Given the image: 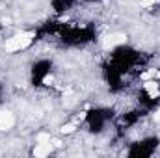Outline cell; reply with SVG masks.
Returning a JSON list of instances; mask_svg holds the SVG:
<instances>
[{
    "label": "cell",
    "mask_w": 160,
    "mask_h": 158,
    "mask_svg": "<svg viewBox=\"0 0 160 158\" xmlns=\"http://www.w3.org/2000/svg\"><path fill=\"white\" fill-rule=\"evenodd\" d=\"M32 37H34L32 32H22V34H19V36H15V37L6 41V50L8 52H17L21 48H26L32 43Z\"/></svg>",
    "instance_id": "1"
},
{
    "label": "cell",
    "mask_w": 160,
    "mask_h": 158,
    "mask_svg": "<svg viewBox=\"0 0 160 158\" xmlns=\"http://www.w3.org/2000/svg\"><path fill=\"white\" fill-rule=\"evenodd\" d=\"M13 126V116L9 112H0V130H8Z\"/></svg>",
    "instance_id": "2"
},
{
    "label": "cell",
    "mask_w": 160,
    "mask_h": 158,
    "mask_svg": "<svg viewBox=\"0 0 160 158\" xmlns=\"http://www.w3.org/2000/svg\"><path fill=\"white\" fill-rule=\"evenodd\" d=\"M50 151H52V147H50V143H47V141H39V145H36V149H34V156H47V155H50Z\"/></svg>",
    "instance_id": "3"
},
{
    "label": "cell",
    "mask_w": 160,
    "mask_h": 158,
    "mask_svg": "<svg viewBox=\"0 0 160 158\" xmlns=\"http://www.w3.org/2000/svg\"><path fill=\"white\" fill-rule=\"evenodd\" d=\"M145 89H147V93H149L151 97H157V93H158V84L153 82V80H147V82H145Z\"/></svg>",
    "instance_id": "4"
},
{
    "label": "cell",
    "mask_w": 160,
    "mask_h": 158,
    "mask_svg": "<svg viewBox=\"0 0 160 158\" xmlns=\"http://www.w3.org/2000/svg\"><path fill=\"white\" fill-rule=\"evenodd\" d=\"M123 41H125V36H121V34H116V36L108 37V47H112V45H118V43H123Z\"/></svg>",
    "instance_id": "5"
},
{
    "label": "cell",
    "mask_w": 160,
    "mask_h": 158,
    "mask_svg": "<svg viewBox=\"0 0 160 158\" xmlns=\"http://www.w3.org/2000/svg\"><path fill=\"white\" fill-rule=\"evenodd\" d=\"M73 130H75V125H63V128H62L63 134H69V132H73Z\"/></svg>",
    "instance_id": "6"
},
{
    "label": "cell",
    "mask_w": 160,
    "mask_h": 158,
    "mask_svg": "<svg viewBox=\"0 0 160 158\" xmlns=\"http://www.w3.org/2000/svg\"><path fill=\"white\" fill-rule=\"evenodd\" d=\"M48 140H50L48 134H39V136H38V141H48Z\"/></svg>",
    "instance_id": "7"
},
{
    "label": "cell",
    "mask_w": 160,
    "mask_h": 158,
    "mask_svg": "<svg viewBox=\"0 0 160 158\" xmlns=\"http://www.w3.org/2000/svg\"><path fill=\"white\" fill-rule=\"evenodd\" d=\"M52 77H45V78H43V84H45V86H50V84H52Z\"/></svg>",
    "instance_id": "8"
},
{
    "label": "cell",
    "mask_w": 160,
    "mask_h": 158,
    "mask_svg": "<svg viewBox=\"0 0 160 158\" xmlns=\"http://www.w3.org/2000/svg\"><path fill=\"white\" fill-rule=\"evenodd\" d=\"M155 4V0H143L142 2V6H153Z\"/></svg>",
    "instance_id": "9"
},
{
    "label": "cell",
    "mask_w": 160,
    "mask_h": 158,
    "mask_svg": "<svg viewBox=\"0 0 160 158\" xmlns=\"http://www.w3.org/2000/svg\"><path fill=\"white\" fill-rule=\"evenodd\" d=\"M155 121H158V123H160V112H157V114H155Z\"/></svg>",
    "instance_id": "10"
}]
</instances>
